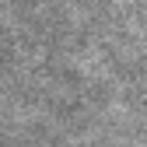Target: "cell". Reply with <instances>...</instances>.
<instances>
[{
    "label": "cell",
    "mask_w": 147,
    "mask_h": 147,
    "mask_svg": "<svg viewBox=\"0 0 147 147\" xmlns=\"http://www.w3.org/2000/svg\"><path fill=\"white\" fill-rule=\"evenodd\" d=\"M49 137H53V133H49ZM53 140H56V137H53ZM56 144H60V140H56ZM60 147H63V144H60Z\"/></svg>",
    "instance_id": "cell-1"
}]
</instances>
